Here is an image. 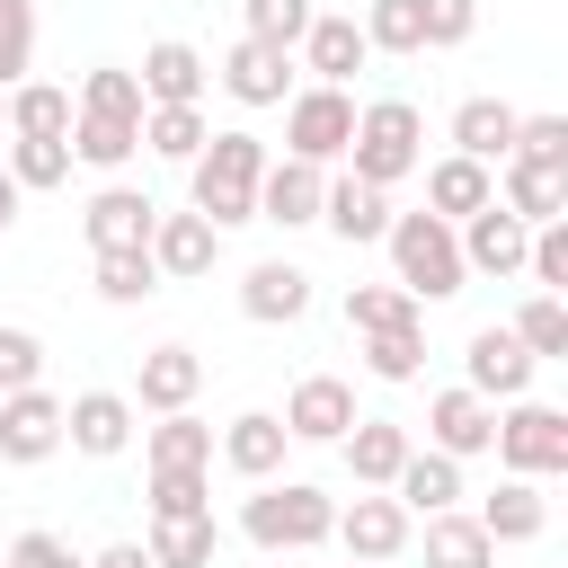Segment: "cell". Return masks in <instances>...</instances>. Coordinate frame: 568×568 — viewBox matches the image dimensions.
Instances as JSON below:
<instances>
[{
    "label": "cell",
    "mask_w": 568,
    "mask_h": 568,
    "mask_svg": "<svg viewBox=\"0 0 568 568\" xmlns=\"http://www.w3.org/2000/svg\"><path fill=\"white\" fill-rule=\"evenodd\" d=\"M62 453V399L53 390H9L0 399V462H53Z\"/></svg>",
    "instance_id": "8"
},
{
    "label": "cell",
    "mask_w": 568,
    "mask_h": 568,
    "mask_svg": "<svg viewBox=\"0 0 568 568\" xmlns=\"http://www.w3.org/2000/svg\"><path fill=\"white\" fill-rule=\"evenodd\" d=\"M9 568H89V559H71L62 532H18L9 541Z\"/></svg>",
    "instance_id": "50"
},
{
    "label": "cell",
    "mask_w": 568,
    "mask_h": 568,
    "mask_svg": "<svg viewBox=\"0 0 568 568\" xmlns=\"http://www.w3.org/2000/svg\"><path fill=\"white\" fill-rule=\"evenodd\" d=\"M346 568H364V559H346Z\"/></svg>",
    "instance_id": "53"
},
{
    "label": "cell",
    "mask_w": 568,
    "mask_h": 568,
    "mask_svg": "<svg viewBox=\"0 0 568 568\" xmlns=\"http://www.w3.org/2000/svg\"><path fill=\"white\" fill-rule=\"evenodd\" d=\"M541 524H550V506H541V488H532V479H506V488L479 506V532H488V541H532Z\"/></svg>",
    "instance_id": "31"
},
{
    "label": "cell",
    "mask_w": 568,
    "mask_h": 568,
    "mask_svg": "<svg viewBox=\"0 0 568 568\" xmlns=\"http://www.w3.org/2000/svg\"><path fill=\"white\" fill-rule=\"evenodd\" d=\"M195 390H204V355H195V346H151V355H142V408L178 417Z\"/></svg>",
    "instance_id": "27"
},
{
    "label": "cell",
    "mask_w": 568,
    "mask_h": 568,
    "mask_svg": "<svg viewBox=\"0 0 568 568\" xmlns=\"http://www.w3.org/2000/svg\"><path fill=\"white\" fill-rule=\"evenodd\" d=\"M9 133H27V142H62V133H71V89H53V80H18V98H9Z\"/></svg>",
    "instance_id": "30"
},
{
    "label": "cell",
    "mask_w": 568,
    "mask_h": 568,
    "mask_svg": "<svg viewBox=\"0 0 568 568\" xmlns=\"http://www.w3.org/2000/svg\"><path fill=\"white\" fill-rule=\"evenodd\" d=\"M453 151L479 160V169L506 160V151H515V106H506V98H462V106H453Z\"/></svg>",
    "instance_id": "26"
},
{
    "label": "cell",
    "mask_w": 568,
    "mask_h": 568,
    "mask_svg": "<svg viewBox=\"0 0 568 568\" xmlns=\"http://www.w3.org/2000/svg\"><path fill=\"white\" fill-rule=\"evenodd\" d=\"M382 240H390V266H399V293H408V302H453V293L470 284L453 222H435V213H390Z\"/></svg>",
    "instance_id": "2"
},
{
    "label": "cell",
    "mask_w": 568,
    "mask_h": 568,
    "mask_svg": "<svg viewBox=\"0 0 568 568\" xmlns=\"http://www.w3.org/2000/svg\"><path fill=\"white\" fill-rule=\"evenodd\" d=\"M337 444H346L355 488H390V479H399V462H408V426H390V417H355Z\"/></svg>",
    "instance_id": "21"
},
{
    "label": "cell",
    "mask_w": 568,
    "mask_h": 568,
    "mask_svg": "<svg viewBox=\"0 0 568 568\" xmlns=\"http://www.w3.org/2000/svg\"><path fill=\"white\" fill-rule=\"evenodd\" d=\"M364 364L382 373V382H417V364H426V328L408 320V328H373L364 337Z\"/></svg>",
    "instance_id": "43"
},
{
    "label": "cell",
    "mask_w": 568,
    "mask_h": 568,
    "mask_svg": "<svg viewBox=\"0 0 568 568\" xmlns=\"http://www.w3.org/2000/svg\"><path fill=\"white\" fill-rule=\"evenodd\" d=\"M497 204L524 222V231H541V222H559L568 213V169H532V160H497Z\"/></svg>",
    "instance_id": "18"
},
{
    "label": "cell",
    "mask_w": 568,
    "mask_h": 568,
    "mask_svg": "<svg viewBox=\"0 0 568 568\" xmlns=\"http://www.w3.org/2000/svg\"><path fill=\"white\" fill-rule=\"evenodd\" d=\"M346 426H355V390H346L337 373H302L293 399H284V435H293V444H337Z\"/></svg>",
    "instance_id": "9"
},
{
    "label": "cell",
    "mask_w": 568,
    "mask_h": 568,
    "mask_svg": "<svg viewBox=\"0 0 568 568\" xmlns=\"http://www.w3.org/2000/svg\"><path fill=\"white\" fill-rule=\"evenodd\" d=\"M320 195H328V178H320L311 160H266V178H257V222L302 231V222H320Z\"/></svg>",
    "instance_id": "15"
},
{
    "label": "cell",
    "mask_w": 568,
    "mask_h": 568,
    "mask_svg": "<svg viewBox=\"0 0 568 568\" xmlns=\"http://www.w3.org/2000/svg\"><path fill=\"white\" fill-rule=\"evenodd\" d=\"M36 373H44V346L27 328H0V399L9 390H36Z\"/></svg>",
    "instance_id": "48"
},
{
    "label": "cell",
    "mask_w": 568,
    "mask_h": 568,
    "mask_svg": "<svg viewBox=\"0 0 568 568\" xmlns=\"http://www.w3.org/2000/svg\"><path fill=\"white\" fill-rule=\"evenodd\" d=\"M240 532L257 550H320L337 532V497H320L311 479H257V497L240 506Z\"/></svg>",
    "instance_id": "3"
},
{
    "label": "cell",
    "mask_w": 568,
    "mask_h": 568,
    "mask_svg": "<svg viewBox=\"0 0 568 568\" xmlns=\"http://www.w3.org/2000/svg\"><path fill=\"white\" fill-rule=\"evenodd\" d=\"M133 80H142V106H195V98H204V53L178 44V36H160Z\"/></svg>",
    "instance_id": "17"
},
{
    "label": "cell",
    "mask_w": 568,
    "mask_h": 568,
    "mask_svg": "<svg viewBox=\"0 0 568 568\" xmlns=\"http://www.w3.org/2000/svg\"><path fill=\"white\" fill-rule=\"evenodd\" d=\"M89 568H151V550H142V541H106Z\"/></svg>",
    "instance_id": "51"
},
{
    "label": "cell",
    "mask_w": 568,
    "mask_h": 568,
    "mask_svg": "<svg viewBox=\"0 0 568 568\" xmlns=\"http://www.w3.org/2000/svg\"><path fill=\"white\" fill-rule=\"evenodd\" d=\"M80 115L142 124V80H133V71H115V62H106V71H89V80H80Z\"/></svg>",
    "instance_id": "39"
},
{
    "label": "cell",
    "mask_w": 568,
    "mask_h": 568,
    "mask_svg": "<svg viewBox=\"0 0 568 568\" xmlns=\"http://www.w3.org/2000/svg\"><path fill=\"white\" fill-rule=\"evenodd\" d=\"M9 222H18V178L0 169V231H9Z\"/></svg>",
    "instance_id": "52"
},
{
    "label": "cell",
    "mask_w": 568,
    "mask_h": 568,
    "mask_svg": "<svg viewBox=\"0 0 568 568\" xmlns=\"http://www.w3.org/2000/svg\"><path fill=\"white\" fill-rule=\"evenodd\" d=\"M284 444H293V435H284V417H266V408H248V417L222 426V462H231L240 479H275V470H284Z\"/></svg>",
    "instance_id": "25"
},
{
    "label": "cell",
    "mask_w": 568,
    "mask_h": 568,
    "mask_svg": "<svg viewBox=\"0 0 568 568\" xmlns=\"http://www.w3.org/2000/svg\"><path fill=\"white\" fill-rule=\"evenodd\" d=\"M515 346H524L532 364L568 355V302H559V293H532V302L515 311Z\"/></svg>",
    "instance_id": "36"
},
{
    "label": "cell",
    "mask_w": 568,
    "mask_h": 568,
    "mask_svg": "<svg viewBox=\"0 0 568 568\" xmlns=\"http://www.w3.org/2000/svg\"><path fill=\"white\" fill-rule=\"evenodd\" d=\"M151 222H160V204H151L142 186H98L89 213H80V231H89L98 257H106V248H151Z\"/></svg>",
    "instance_id": "11"
},
{
    "label": "cell",
    "mask_w": 568,
    "mask_h": 568,
    "mask_svg": "<svg viewBox=\"0 0 568 568\" xmlns=\"http://www.w3.org/2000/svg\"><path fill=\"white\" fill-rule=\"evenodd\" d=\"M346 142H355V98H346V89H320V80H311L302 98H284V160H311V169H320V160H337Z\"/></svg>",
    "instance_id": "6"
},
{
    "label": "cell",
    "mask_w": 568,
    "mask_h": 568,
    "mask_svg": "<svg viewBox=\"0 0 568 568\" xmlns=\"http://www.w3.org/2000/svg\"><path fill=\"white\" fill-rule=\"evenodd\" d=\"M364 53H426V27H417V0H373L364 18Z\"/></svg>",
    "instance_id": "37"
},
{
    "label": "cell",
    "mask_w": 568,
    "mask_h": 568,
    "mask_svg": "<svg viewBox=\"0 0 568 568\" xmlns=\"http://www.w3.org/2000/svg\"><path fill=\"white\" fill-rule=\"evenodd\" d=\"M240 18H248V44L293 53V44H302V27H311L320 9H311V0H240Z\"/></svg>",
    "instance_id": "38"
},
{
    "label": "cell",
    "mask_w": 568,
    "mask_h": 568,
    "mask_svg": "<svg viewBox=\"0 0 568 568\" xmlns=\"http://www.w3.org/2000/svg\"><path fill=\"white\" fill-rule=\"evenodd\" d=\"M408 320H417V302H408L399 284H355V293H346V328H355V337H373V328H408Z\"/></svg>",
    "instance_id": "42"
},
{
    "label": "cell",
    "mask_w": 568,
    "mask_h": 568,
    "mask_svg": "<svg viewBox=\"0 0 568 568\" xmlns=\"http://www.w3.org/2000/svg\"><path fill=\"white\" fill-rule=\"evenodd\" d=\"M426 435H435L444 462H470V453L497 444V399H479V390H435V399H426Z\"/></svg>",
    "instance_id": "10"
},
{
    "label": "cell",
    "mask_w": 568,
    "mask_h": 568,
    "mask_svg": "<svg viewBox=\"0 0 568 568\" xmlns=\"http://www.w3.org/2000/svg\"><path fill=\"white\" fill-rule=\"evenodd\" d=\"M36 62V0H0V89H18Z\"/></svg>",
    "instance_id": "45"
},
{
    "label": "cell",
    "mask_w": 568,
    "mask_h": 568,
    "mask_svg": "<svg viewBox=\"0 0 568 568\" xmlns=\"http://www.w3.org/2000/svg\"><path fill=\"white\" fill-rule=\"evenodd\" d=\"M213 515H186V524H151V568H213Z\"/></svg>",
    "instance_id": "34"
},
{
    "label": "cell",
    "mask_w": 568,
    "mask_h": 568,
    "mask_svg": "<svg viewBox=\"0 0 568 568\" xmlns=\"http://www.w3.org/2000/svg\"><path fill=\"white\" fill-rule=\"evenodd\" d=\"M390 497H399L408 515H453V497H462V462H444V453H408L399 479H390Z\"/></svg>",
    "instance_id": "28"
},
{
    "label": "cell",
    "mask_w": 568,
    "mask_h": 568,
    "mask_svg": "<svg viewBox=\"0 0 568 568\" xmlns=\"http://www.w3.org/2000/svg\"><path fill=\"white\" fill-rule=\"evenodd\" d=\"M0 169L18 178V195H27V186H62V178H71V133H62V142H27V133H18Z\"/></svg>",
    "instance_id": "40"
},
{
    "label": "cell",
    "mask_w": 568,
    "mask_h": 568,
    "mask_svg": "<svg viewBox=\"0 0 568 568\" xmlns=\"http://www.w3.org/2000/svg\"><path fill=\"white\" fill-rule=\"evenodd\" d=\"M62 444H80L89 462L124 453V444H133V399H124V390H80V399H62Z\"/></svg>",
    "instance_id": "13"
},
{
    "label": "cell",
    "mask_w": 568,
    "mask_h": 568,
    "mask_svg": "<svg viewBox=\"0 0 568 568\" xmlns=\"http://www.w3.org/2000/svg\"><path fill=\"white\" fill-rule=\"evenodd\" d=\"M257 178H266V142H257V133H213V142L186 160L195 213H204L213 231H231V222H257Z\"/></svg>",
    "instance_id": "1"
},
{
    "label": "cell",
    "mask_w": 568,
    "mask_h": 568,
    "mask_svg": "<svg viewBox=\"0 0 568 568\" xmlns=\"http://www.w3.org/2000/svg\"><path fill=\"white\" fill-rule=\"evenodd\" d=\"M142 142L160 160H195L213 133H204V106H142Z\"/></svg>",
    "instance_id": "35"
},
{
    "label": "cell",
    "mask_w": 568,
    "mask_h": 568,
    "mask_svg": "<svg viewBox=\"0 0 568 568\" xmlns=\"http://www.w3.org/2000/svg\"><path fill=\"white\" fill-rule=\"evenodd\" d=\"M186 515H213L204 470H151V524H186Z\"/></svg>",
    "instance_id": "44"
},
{
    "label": "cell",
    "mask_w": 568,
    "mask_h": 568,
    "mask_svg": "<svg viewBox=\"0 0 568 568\" xmlns=\"http://www.w3.org/2000/svg\"><path fill=\"white\" fill-rule=\"evenodd\" d=\"M302 62H311L320 89H346V80L364 71V27H355V18H311V27H302Z\"/></svg>",
    "instance_id": "22"
},
{
    "label": "cell",
    "mask_w": 568,
    "mask_h": 568,
    "mask_svg": "<svg viewBox=\"0 0 568 568\" xmlns=\"http://www.w3.org/2000/svg\"><path fill=\"white\" fill-rule=\"evenodd\" d=\"M408 532H417V515H408L399 497H355V506L337 515V541H346V559H364V568H390V559L408 550Z\"/></svg>",
    "instance_id": "7"
},
{
    "label": "cell",
    "mask_w": 568,
    "mask_h": 568,
    "mask_svg": "<svg viewBox=\"0 0 568 568\" xmlns=\"http://www.w3.org/2000/svg\"><path fill=\"white\" fill-rule=\"evenodd\" d=\"M346 178H364V186H399L417 160H426V124H417V106L408 98H373V106H355V142H346Z\"/></svg>",
    "instance_id": "4"
},
{
    "label": "cell",
    "mask_w": 568,
    "mask_h": 568,
    "mask_svg": "<svg viewBox=\"0 0 568 568\" xmlns=\"http://www.w3.org/2000/svg\"><path fill=\"white\" fill-rule=\"evenodd\" d=\"M462 364H470L462 390H479V399H524V390H532V355L515 346V328H479Z\"/></svg>",
    "instance_id": "16"
},
{
    "label": "cell",
    "mask_w": 568,
    "mask_h": 568,
    "mask_svg": "<svg viewBox=\"0 0 568 568\" xmlns=\"http://www.w3.org/2000/svg\"><path fill=\"white\" fill-rule=\"evenodd\" d=\"M417 27H426V44H462L479 27V0H417Z\"/></svg>",
    "instance_id": "49"
},
{
    "label": "cell",
    "mask_w": 568,
    "mask_h": 568,
    "mask_svg": "<svg viewBox=\"0 0 568 568\" xmlns=\"http://www.w3.org/2000/svg\"><path fill=\"white\" fill-rule=\"evenodd\" d=\"M142 293H160L151 248H106L98 257V302H142Z\"/></svg>",
    "instance_id": "41"
},
{
    "label": "cell",
    "mask_w": 568,
    "mask_h": 568,
    "mask_svg": "<svg viewBox=\"0 0 568 568\" xmlns=\"http://www.w3.org/2000/svg\"><path fill=\"white\" fill-rule=\"evenodd\" d=\"M284 80H293V53H275V44H231L222 53V89L240 98V106H284Z\"/></svg>",
    "instance_id": "20"
},
{
    "label": "cell",
    "mask_w": 568,
    "mask_h": 568,
    "mask_svg": "<svg viewBox=\"0 0 568 568\" xmlns=\"http://www.w3.org/2000/svg\"><path fill=\"white\" fill-rule=\"evenodd\" d=\"M142 151V124H115V115H80L71 106V160H89V169H124Z\"/></svg>",
    "instance_id": "32"
},
{
    "label": "cell",
    "mask_w": 568,
    "mask_h": 568,
    "mask_svg": "<svg viewBox=\"0 0 568 568\" xmlns=\"http://www.w3.org/2000/svg\"><path fill=\"white\" fill-rule=\"evenodd\" d=\"M524 266H532V284H541V293H568V222H541V231H532V248H524Z\"/></svg>",
    "instance_id": "47"
},
{
    "label": "cell",
    "mask_w": 568,
    "mask_h": 568,
    "mask_svg": "<svg viewBox=\"0 0 568 568\" xmlns=\"http://www.w3.org/2000/svg\"><path fill=\"white\" fill-rule=\"evenodd\" d=\"M479 204H497V178H488L479 160H462V151H453V160H435V169H426V213H435V222H470Z\"/></svg>",
    "instance_id": "23"
},
{
    "label": "cell",
    "mask_w": 568,
    "mask_h": 568,
    "mask_svg": "<svg viewBox=\"0 0 568 568\" xmlns=\"http://www.w3.org/2000/svg\"><path fill=\"white\" fill-rule=\"evenodd\" d=\"M320 222H328L346 248H364V240H382V231H390V195H382V186H364V178H337V186L320 195Z\"/></svg>",
    "instance_id": "24"
},
{
    "label": "cell",
    "mask_w": 568,
    "mask_h": 568,
    "mask_svg": "<svg viewBox=\"0 0 568 568\" xmlns=\"http://www.w3.org/2000/svg\"><path fill=\"white\" fill-rule=\"evenodd\" d=\"M142 453H151V470H204V462H213V426H195V417L178 408V417H160V426L142 435Z\"/></svg>",
    "instance_id": "33"
},
{
    "label": "cell",
    "mask_w": 568,
    "mask_h": 568,
    "mask_svg": "<svg viewBox=\"0 0 568 568\" xmlns=\"http://www.w3.org/2000/svg\"><path fill=\"white\" fill-rule=\"evenodd\" d=\"M426 568H497V541L479 515H426Z\"/></svg>",
    "instance_id": "29"
},
{
    "label": "cell",
    "mask_w": 568,
    "mask_h": 568,
    "mask_svg": "<svg viewBox=\"0 0 568 568\" xmlns=\"http://www.w3.org/2000/svg\"><path fill=\"white\" fill-rule=\"evenodd\" d=\"M213 257H222V231H213L204 213H160V222H151V266H160V275L186 284V275H204Z\"/></svg>",
    "instance_id": "19"
},
{
    "label": "cell",
    "mask_w": 568,
    "mask_h": 568,
    "mask_svg": "<svg viewBox=\"0 0 568 568\" xmlns=\"http://www.w3.org/2000/svg\"><path fill=\"white\" fill-rule=\"evenodd\" d=\"M515 479H550V470H568V417L559 408H541V399H515L506 417H497V444H488Z\"/></svg>",
    "instance_id": "5"
},
{
    "label": "cell",
    "mask_w": 568,
    "mask_h": 568,
    "mask_svg": "<svg viewBox=\"0 0 568 568\" xmlns=\"http://www.w3.org/2000/svg\"><path fill=\"white\" fill-rule=\"evenodd\" d=\"M240 311H248L257 328H284V320L311 311V275H302L293 257H257V266L240 275Z\"/></svg>",
    "instance_id": "14"
},
{
    "label": "cell",
    "mask_w": 568,
    "mask_h": 568,
    "mask_svg": "<svg viewBox=\"0 0 568 568\" xmlns=\"http://www.w3.org/2000/svg\"><path fill=\"white\" fill-rule=\"evenodd\" d=\"M453 240H462V266H470V275H524V248H532V231H524L506 204H479Z\"/></svg>",
    "instance_id": "12"
},
{
    "label": "cell",
    "mask_w": 568,
    "mask_h": 568,
    "mask_svg": "<svg viewBox=\"0 0 568 568\" xmlns=\"http://www.w3.org/2000/svg\"><path fill=\"white\" fill-rule=\"evenodd\" d=\"M506 160L568 169V115H515V151H506Z\"/></svg>",
    "instance_id": "46"
}]
</instances>
